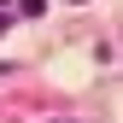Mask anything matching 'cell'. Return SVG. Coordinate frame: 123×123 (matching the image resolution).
Masks as SVG:
<instances>
[{
  "label": "cell",
  "instance_id": "2",
  "mask_svg": "<svg viewBox=\"0 0 123 123\" xmlns=\"http://www.w3.org/2000/svg\"><path fill=\"white\" fill-rule=\"evenodd\" d=\"M6 24H12V18H6V12H0V29H6Z\"/></svg>",
  "mask_w": 123,
  "mask_h": 123
},
{
  "label": "cell",
  "instance_id": "1",
  "mask_svg": "<svg viewBox=\"0 0 123 123\" xmlns=\"http://www.w3.org/2000/svg\"><path fill=\"white\" fill-rule=\"evenodd\" d=\"M18 12H24V18H41V12H47V0H18Z\"/></svg>",
  "mask_w": 123,
  "mask_h": 123
}]
</instances>
